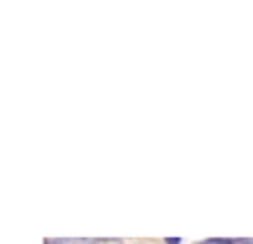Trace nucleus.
<instances>
[{"label": "nucleus", "mask_w": 253, "mask_h": 244, "mask_svg": "<svg viewBox=\"0 0 253 244\" xmlns=\"http://www.w3.org/2000/svg\"><path fill=\"white\" fill-rule=\"evenodd\" d=\"M200 244H233V240H229V238H213V240H205V242H200Z\"/></svg>", "instance_id": "nucleus-1"}, {"label": "nucleus", "mask_w": 253, "mask_h": 244, "mask_svg": "<svg viewBox=\"0 0 253 244\" xmlns=\"http://www.w3.org/2000/svg\"><path fill=\"white\" fill-rule=\"evenodd\" d=\"M233 244H253V240H249V238H240V240H233Z\"/></svg>", "instance_id": "nucleus-2"}, {"label": "nucleus", "mask_w": 253, "mask_h": 244, "mask_svg": "<svg viewBox=\"0 0 253 244\" xmlns=\"http://www.w3.org/2000/svg\"><path fill=\"white\" fill-rule=\"evenodd\" d=\"M180 242H182L180 238H167V244H180Z\"/></svg>", "instance_id": "nucleus-3"}]
</instances>
